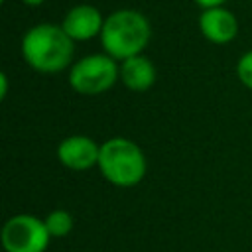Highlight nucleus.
Segmentation results:
<instances>
[{
  "instance_id": "obj_1",
  "label": "nucleus",
  "mask_w": 252,
  "mask_h": 252,
  "mask_svg": "<svg viewBox=\"0 0 252 252\" xmlns=\"http://www.w3.org/2000/svg\"><path fill=\"white\" fill-rule=\"evenodd\" d=\"M20 51L26 65L41 75H57L75 63V41L65 33L61 24L53 22H39L26 30Z\"/></svg>"
},
{
  "instance_id": "obj_2",
  "label": "nucleus",
  "mask_w": 252,
  "mask_h": 252,
  "mask_svg": "<svg viewBox=\"0 0 252 252\" xmlns=\"http://www.w3.org/2000/svg\"><path fill=\"white\" fill-rule=\"evenodd\" d=\"M152 39L150 20L134 8H118L104 16V26L100 32V45L106 55L118 63L144 53Z\"/></svg>"
},
{
  "instance_id": "obj_3",
  "label": "nucleus",
  "mask_w": 252,
  "mask_h": 252,
  "mask_svg": "<svg viewBox=\"0 0 252 252\" xmlns=\"http://www.w3.org/2000/svg\"><path fill=\"white\" fill-rule=\"evenodd\" d=\"M98 171L114 187L130 189L144 181L148 161L142 148L124 136H112L100 144Z\"/></svg>"
},
{
  "instance_id": "obj_4",
  "label": "nucleus",
  "mask_w": 252,
  "mask_h": 252,
  "mask_svg": "<svg viewBox=\"0 0 252 252\" xmlns=\"http://www.w3.org/2000/svg\"><path fill=\"white\" fill-rule=\"evenodd\" d=\"M69 87L85 96H94L110 91L120 81V63L110 55L89 53L79 57L67 75Z\"/></svg>"
},
{
  "instance_id": "obj_5",
  "label": "nucleus",
  "mask_w": 252,
  "mask_h": 252,
  "mask_svg": "<svg viewBox=\"0 0 252 252\" xmlns=\"http://www.w3.org/2000/svg\"><path fill=\"white\" fill-rule=\"evenodd\" d=\"M0 240L6 252H45L51 236L43 219L30 213H18L4 222Z\"/></svg>"
},
{
  "instance_id": "obj_6",
  "label": "nucleus",
  "mask_w": 252,
  "mask_h": 252,
  "mask_svg": "<svg viewBox=\"0 0 252 252\" xmlns=\"http://www.w3.org/2000/svg\"><path fill=\"white\" fill-rule=\"evenodd\" d=\"M100 144L87 134H71L57 144V161L71 171H89L98 165Z\"/></svg>"
},
{
  "instance_id": "obj_7",
  "label": "nucleus",
  "mask_w": 252,
  "mask_h": 252,
  "mask_svg": "<svg viewBox=\"0 0 252 252\" xmlns=\"http://www.w3.org/2000/svg\"><path fill=\"white\" fill-rule=\"evenodd\" d=\"M102 26L104 16L93 4H75L67 10V14L61 20V28L75 43L100 37Z\"/></svg>"
},
{
  "instance_id": "obj_8",
  "label": "nucleus",
  "mask_w": 252,
  "mask_h": 252,
  "mask_svg": "<svg viewBox=\"0 0 252 252\" xmlns=\"http://www.w3.org/2000/svg\"><path fill=\"white\" fill-rule=\"evenodd\" d=\"M197 26L201 35L215 45H226L238 35V18L224 6L201 10Z\"/></svg>"
},
{
  "instance_id": "obj_9",
  "label": "nucleus",
  "mask_w": 252,
  "mask_h": 252,
  "mask_svg": "<svg viewBox=\"0 0 252 252\" xmlns=\"http://www.w3.org/2000/svg\"><path fill=\"white\" fill-rule=\"evenodd\" d=\"M158 81V69L154 61L140 53L120 61V83L132 93H146Z\"/></svg>"
},
{
  "instance_id": "obj_10",
  "label": "nucleus",
  "mask_w": 252,
  "mask_h": 252,
  "mask_svg": "<svg viewBox=\"0 0 252 252\" xmlns=\"http://www.w3.org/2000/svg\"><path fill=\"white\" fill-rule=\"evenodd\" d=\"M45 228L49 232L51 238H63L67 234H71L73 226H75V219L67 209H53L43 217Z\"/></svg>"
},
{
  "instance_id": "obj_11",
  "label": "nucleus",
  "mask_w": 252,
  "mask_h": 252,
  "mask_svg": "<svg viewBox=\"0 0 252 252\" xmlns=\"http://www.w3.org/2000/svg\"><path fill=\"white\" fill-rule=\"evenodd\" d=\"M236 77L248 91H252V49L244 51L238 57V61H236Z\"/></svg>"
},
{
  "instance_id": "obj_12",
  "label": "nucleus",
  "mask_w": 252,
  "mask_h": 252,
  "mask_svg": "<svg viewBox=\"0 0 252 252\" xmlns=\"http://www.w3.org/2000/svg\"><path fill=\"white\" fill-rule=\"evenodd\" d=\"M201 10H207V8H219V6H224L226 0H193Z\"/></svg>"
},
{
  "instance_id": "obj_13",
  "label": "nucleus",
  "mask_w": 252,
  "mask_h": 252,
  "mask_svg": "<svg viewBox=\"0 0 252 252\" xmlns=\"http://www.w3.org/2000/svg\"><path fill=\"white\" fill-rule=\"evenodd\" d=\"M8 89H10L8 73H6V71H0V98H2V100L8 96Z\"/></svg>"
},
{
  "instance_id": "obj_14",
  "label": "nucleus",
  "mask_w": 252,
  "mask_h": 252,
  "mask_svg": "<svg viewBox=\"0 0 252 252\" xmlns=\"http://www.w3.org/2000/svg\"><path fill=\"white\" fill-rule=\"evenodd\" d=\"M22 2H24L26 6H32V8H33V6H41L45 0H22Z\"/></svg>"
},
{
  "instance_id": "obj_15",
  "label": "nucleus",
  "mask_w": 252,
  "mask_h": 252,
  "mask_svg": "<svg viewBox=\"0 0 252 252\" xmlns=\"http://www.w3.org/2000/svg\"><path fill=\"white\" fill-rule=\"evenodd\" d=\"M0 2H6V0H0Z\"/></svg>"
}]
</instances>
